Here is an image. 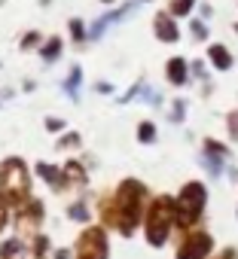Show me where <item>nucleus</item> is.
Here are the masks:
<instances>
[{
	"label": "nucleus",
	"instance_id": "nucleus-1",
	"mask_svg": "<svg viewBox=\"0 0 238 259\" xmlns=\"http://www.w3.org/2000/svg\"><path fill=\"white\" fill-rule=\"evenodd\" d=\"M144 198H147V189L144 183L138 180H126L116 192V201H113V210L107 213L110 223H116L123 229V235H132L138 220H141V210H144Z\"/></svg>",
	"mask_w": 238,
	"mask_h": 259
},
{
	"label": "nucleus",
	"instance_id": "nucleus-2",
	"mask_svg": "<svg viewBox=\"0 0 238 259\" xmlns=\"http://www.w3.org/2000/svg\"><path fill=\"white\" fill-rule=\"evenodd\" d=\"M171 226H177V201L162 195L153 201L150 217H147V241L153 247H162L171 235Z\"/></svg>",
	"mask_w": 238,
	"mask_h": 259
},
{
	"label": "nucleus",
	"instance_id": "nucleus-3",
	"mask_svg": "<svg viewBox=\"0 0 238 259\" xmlns=\"http://www.w3.org/2000/svg\"><path fill=\"white\" fill-rule=\"evenodd\" d=\"M0 195L7 198V204H22L28 201V171L22 159H10L0 168Z\"/></svg>",
	"mask_w": 238,
	"mask_h": 259
},
{
	"label": "nucleus",
	"instance_id": "nucleus-4",
	"mask_svg": "<svg viewBox=\"0 0 238 259\" xmlns=\"http://www.w3.org/2000/svg\"><path fill=\"white\" fill-rule=\"evenodd\" d=\"M205 201H208V189L199 180H189L177 195V226L189 229L199 220V213L205 210Z\"/></svg>",
	"mask_w": 238,
	"mask_h": 259
},
{
	"label": "nucleus",
	"instance_id": "nucleus-5",
	"mask_svg": "<svg viewBox=\"0 0 238 259\" xmlns=\"http://www.w3.org/2000/svg\"><path fill=\"white\" fill-rule=\"evenodd\" d=\"M211 250H214V238L208 232H189L177 250V259H208Z\"/></svg>",
	"mask_w": 238,
	"mask_h": 259
},
{
	"label": "nucleus",
	"instance_id": "nucleus-6",
	"mask_svg": "<svg viewBox=\"0 0 238 259\" xmlns=\"http://www.w3.org/2000/svg\"><path fill=\"white\" fill-rule=\"evenodd\" d=\"M76 259H107V235L104 229H86L80 238V256Z\"/></svg>",
	"mask_w": 238,
	"mask_h": 259
},
{
	"label": "nucleus",
	"instance_id": "nucleus-7",
	"mask_svg": "<svg viewBox=\"0 0 238 259\" xmlns=\"http://www.w3.org/2000/svg\"><path fill=\"white\" fill-rule=\"evenodd\" d=\"M153 31H156V40H162V43H177V40H180L177 19H174L171 13H156V19H153Z\"/></svg>",
	"mask_w": 238,
	"mask_h": 259
},
{
	"label": "nucleus",
	"instance_id": "nucleus-8",
	"mask_svg": "<svg viewBox=\"0 0 238 259\" xmlns=\"http://www.w3.org/2000/svg\"><path fill=\"white\" fill-rule=\"evenodd\" d=\"M189 61L186 58H180V55H174V58H168L165 61V79L171 82V85H186L189 82Z\"/></svg>",
	"mask_w": 238,
	"mask_h": 259
},
{
	"label": "nucleus",
	"instance_id": "nucleus-9",
	"mask_svg": "<svg viewBox=\"0 0 238 259\" xmlns=\"http://www.w3.org/2000/svg\"><path fill=\"white\" fill-rule=\"evenodd\" d=\"M208 64H211L214 70L226 73V70H232L235 55L229 52V46H223V43H211V46H208Z\"/></svg>",
	"mask_w": 238,
	"mask_h": 259
},
{
	"label": "nucleus",
	"instance_id": "nucleus-10",
	"mask_svg": "<svg viewBox=\"0 0 238 259\" xmlns=\"http://www.w3.org/2000/svg\"><path fill=\"white\" fill-rule=\"evenodd\" d=\"M195 4H199V0H171V4H168V13H171L174 19H183V16H192Z\"/></svg>",
	"mask_w": 238,
	"mask_h": 259
},
{
	"label": "nucleus",
	"instance_id": "nucleus-11",
	"mask_svg": "<svg viewBox=\"0 0 238 259\" xmlns=\"http://www.w3.org/2000/svg\"><path fill=\"white\" fill-rule=\"evenodd\" d=\"M138 141L141 144H153L156 141V125L153 122H141L138 125Z\"/></svg>",
	"mask_w": 238,
	"mask_h": 259
},
{
	"label": "nucleus",
	"instance_id": "nucleus-12",
	"mask_svg": "<svg viewBox=\"0 0 238 259\" xmlns=\"http://www.w3.org/2000/svg\"><path fill=\"white\" fill-rule=\"evenodd\" d=\"M189 34H192V40H208V25H205V19H189Z\"/></svg>",
	"mask_w": 238,
	"mask_h": 259
},
{
	"label": "nucleus",
	"instance_id": "nucleus-13",
	"mask_svg": "<svg viewBox=\"0 0 238 259\" xmlns=\"http://www.w3.org/2000/svg\"><path fill=\"white\" fill-rule=\"evenodd\" d=\"M205 153H208V156H217V159H229V150H226L220 141H214V138L205 141Z\"/></svg>",
	"mask_w": 238,
	"mask_h": 259
},
{
	"label": "nucleus",
	"instance_id": "nucleus-14",
	"mask_svg": "<svg viewBox=\"0 0 238 259\" xmlns=\"http://www.w3.org/2000/svg\"><path fill=\"white\" fill-rule=\"evenodd\" d=\"M58 52H61V40H58V37H52V40L43 46V58H46V61H52V58H58Z\"/></svg>",
	"mask_w": 238,
	"mask_h": 259
},
{
	"label": "nucleus",
	"instance_id": "nucleus-15",
	"mask_svg": "<svg viewBox=\"0 0 238 259\" xmlns=\"http://www.w3.org/2000/svg\"><path fill=\"white\" fill-rule=\"evenodd\" d=\"M226 125H229V138L238 141V110H232V113L226 116Z\"/></svg>",
	"mask_w": 238,
	"mask_h": 259
},
{
	"label": "nucleus",
	"instance_id": "nucleus-16",
	"mask_svg": "<svg viewBox=\"0 0 238 259\" xmlns=\"http://www.w3.org/2000/svg\"><path fill=\"white\" fill-rule=\"evenodd\" d=\"M183 113H186V101H174V107H171V122H180Z\"/></svg>",
	"mask_w": 238,
	"mask_h": 259
},
{
	"label": "nucleus",
	"instance_id": "nucleus-17",
	"mask_svg": "<svg viewBox=\"0 0 238 259\" xmlns=\"http://www.w3.org/2000/svg\"><path fill=\"white\" fill-rule=\"evenodd\" d=\"M16 250H19V241H4V247H0V256H16Z\"/></svg>",
	"mask_w": 238,
	"mask_h": 259
},
{
	"label": "nucleus",
	"instance_id": "nucleus-18",
	"mask_svg": "<svg viewBox=\"0 0 238 259\" xmlns=\"http://www.w3.org/2000/svg\"><path fill=\"white\" fill-rule=\"evenodd\" d=\"M70 31H73V37H76V40H83V25H80L76 19L70 22Z\"/></svg>",
	"mask_w": 238,
	"mask_h": 259
},
{
	"label": "nucleus",
	"instance_id": "nucleus-19",
	"mask_svg": "<svg viewBox=\"0 0 238 259\" xmlns=\"http://www.w3.org/2000/svg\"><path fill=\"white\" fill-rule=\"evenodd\" d=\"M217 259H238V253H235V250H232V247H226V250H223V253H220V256H217Z\"/></svg>",
	"mask_w": 238,
	"mask_h": 259
},
{
	"label": "nucleus",
	"instance_id": "nucleus-20",
	"mask_svg": "<svg viewBox=\"0 0 238 259\" xmlns=\"http://www.w3.org/2000/svg\"><path fill=\"white\" fill-rule=\"evenodd\" d=\"M46 125H49V132H61V119H46Z\"/></svg>",
	"mask_w": 238,
	"mask_h": 259
},
{
	"label": "nucleus",
	"instance_id": "nucleus-21",
	"mask_svg": "<svg viewBox=\"0 0 238 259\" xmlns=\"http://www.w3.org/2000/svg\"><path fill=\"white\" fill-rule=\"evenodd\" d=\"M7 226V201H0V229Z\"/></svg>",
	"mask_w": 238,
	"mask_h": 259
},
{
	"label": "nucleus",
	"instance_id": "nucleus-22",
	"mask_svg": "<svg viewBox=\"0 0 238 259\" xmlns=\"http://www.w3.org/2000/svg\"><path fill=\"white\" fill-rule=\"evenodd\" d=\"M37 40H40V34H28V37H25V43H22V46H25V49H28V46H34V43H37Z\"/></svg>",
	"mask_w": 238,
	"mask_h": 259
},
{
	"label": "nucleus",
	"instance_id": "nucleus-23",
	"mask_svg": "<svg viewBox=\"0 0 238 259\" xmlns=\"http://www.w3.org/2000/svg\"><path fill=\"white\" fill-rule=\"evenodd\" d=\"M211 13H214V10H211L208 4H202V19H211Z\"/></svg>",
	"mask_w": 238,
	"mask_h": 259
},
{
	"label": "nucleus",
	"instance_id": "nucleus-24",
	"mask_svg": "<svg viewBox=\"0 0 238 259\" xmlns=\"http://www.w3.org/2000/svg\"><path fill=\"white\" fill-rule=\"evenodd\" d=\"M232 31H235V34H238V22H235V25H232Z\"/></svg>",
	"mask_w": 238,
	"mask_h": 259
}]
</instances>
